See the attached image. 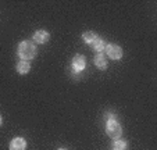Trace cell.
<instances>
[{"mask_svg": "<svg viewBox=\"0 0 157 150\" xmlns=\"http://www.w3.org/2000/svg\"><path fill=\"white\" fill-rule=\"evenodd\" d=\"M17 54L21 60L29 61V60H32L36 57V54H38V47H36V44L31 40H22L18 43Z\"/></svg>", "mask_w": 157, "mask_h": 150, "instance_id": "obj_1", "label": "cell"}, {"mask_svg": "<svg viewBox=\"0 0 157 150\" xmlns=\"http://www.w3.org/2000/svg\"><path fill=\"white\" fill-rule=\"evenodd\" d=\"M106 133L111 139H120L122 135V127L117 120H110L106 122Z\"/></svg>", "mask_w": 157, "mask_h": 150, "instance_id": "obj_2", "label": "cell"}, {"mask_svg": "<svg viewBox=\"0 0 157 150\" xmlns=\"http://www.w3.org/2000/svg\"><path fill=\"white\" fill-rule=\"evenodd\" d=\"M104 50H106V57H109V59H111V60H121L122 54H124L122 47L118 46V44H114V43L107 44Z\"/></svg>", "mask_w": 157, "mask_h": 150, "instance_id": "obj_3", "label": "cell"}, {"mask_svg": "<svg viewBox=\"0 0 157 150\" xmlns=\"http://www.w3.org/2000/svg\"><path fill=\"white\" fill-rule=\"evenodd\" d=\"M86 68V57L82 54H75L71 60V70L75 72H81Z\"/></svg>", "mask_w": 157, "mask_h": 150, "instance_id": "obj_4", "label": "cell"}, {"mask_svg": "<svg viewBox=\"0 0 157 150\" xmlns=\"http://www.w3.org/2000/svg\"><path fill=\"white\" fill-rule=\"evenodd\" d=\"M49 39H50V33L44 29H38L35 33H33V43L44 44L49 42Z\"/></svg>", "mask_w": 157, "mask_h": 150, "instance_id": "obj_5", "label": "cell"}, {"mask_svg": "<svg viewBox=\"0 0 157 150\" xmlns=\"http://www.w3.org/2000/svg\"><path fill=\"white\" fill-rule=\"evenodd\" d=\"M10 150H27V140L21 136L14 138L10 142Z\"/></svg>", "mask_w": 157, "mask_h": 150, "instance_id": "obj_6", "label": "cell"}, {"mask_svg": "<svg viewBox=\"0 0 157 150\" xmlns=\"http://www.w3.org/2000/svg\"><path fill=\"white\" fill-rule=\"evenodd\" d=\"M93 63H95V65L99 70H106V68L109 67V61H107V57L104 53H96L95 59H93Z\"/></svg>", "mask_w": 157, "mask_h": 150, "instance_id": "obj_7", "label": "cell"}, {"mask_svg": "<svg viewBox=\"0 0 157 150\" xmlns=\"http://www.w3.org/2000/svg\"><path fill=\"white\" fill-rule=\"evenodd\" d=\"M15 70H17V72L20 74V75H27V74L31 71V64H29V61H24V60L18 61L17 65H15Z\"/></svg>", "mask_w": 157, "mask_h": 150, "instance_id": "obj_8", "label": "cell"}, {"mask_svg": "<svg viewBox=\"0 0 157 150\" xmlns=\"http://www.w3.org/2000/svg\"><path fill=\"white\" fill-rule=\"evenodd\" d=\"M98 33L93 32V31H86V32L82 33V40L85 42L86 44H93V42L98 39Z\"/></svg>", "mask_w": 157, "mask_h": 150, "instance_id": "obj_9", "label": "cell"}, {"mask_svg": "<svg viewBox=\"0 0 157 150\" xmlns=\"http://www.w3.org/2000/svg\"><path fill=\"white\" fill-rule=\"evenodd\" d=\"M106 46H107L106 40H104V39H101V38H98L95 42H93V44H92L93 50H95L96 53H103V50L106 49Z\"/></svg>", "mask_w": 157, "mask_h": 150, "instance_id": "obj_10", "label": "cell"}, {"mask_svg": "<svg viewBox=\"0 0 157 150\" xmlns=\"http://www.w3.org/2000/svg\"><path fill=\"white\" fill-rule=\"evenodd\" d=\"M128 143L122 139H116L113 142V150H127Z\"/></svg>", "mask_w": 157, "mask_h": 150, "instance_id": "obj_11", "label": "cell"}, {"mask_svg": "<svg viewBox=\"0 0 157 150\" xmlns=\"http://www.w3.org/2000/svg\"><path fill=\"white\" fill-rule=\"evenodd\" d=\"M104 118H106V121H110V120H117V114L113 111H107L104 113Z\"/></svg>", "mask_w": 157, "mask_h": 150, "instance_id": "obj_12", "label": "cell"}, {"mask_svg": "<svg viewBox=\"0 0 157 150\" xmlns=\"http://www.w3.org/2000/svg\"><path fill=\"white\" fill-rule=\"evenodd\" d=\"M2 124H3V117L0 115V127H2Z\"/></svg>", "mask_w": 157, "mask_h": 150, "instance_id": "obj_13", "label": "cell"}, {"mask_svg": "<svg viewBox=\"0 0 157 150\" xmlns=\"http://www.w3.org/2000/svg\"><path fill=\"white\" fill-rule=\"evenodd\" d=\"M59 150H68V149H65V147H60Z\"/></svg>", "mask_w": 157, "mask_h": 150, "instance_id": "obj_14", "label": "cell"}]
</instances>
